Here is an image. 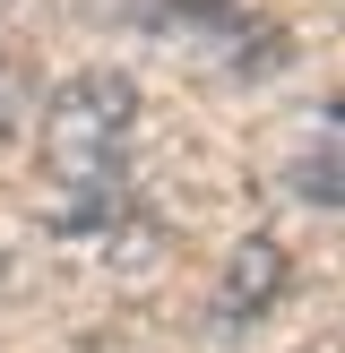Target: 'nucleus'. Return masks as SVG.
I'll return each instance as SVG.
<instances>
[{"label": "nucleus", "instance_id": "1", "mask_svg": "<svg viewBox=\"0 0 345 353\" xmlns=\"http://www.w3.org/2000/svg\"><path fill=\"white\" fill-rule=\"evenodd\" d=\"M130 130H138V86L121 78V69H78V78L52 86V103H43V164H52V181L78 199L69 216L112 207Z\"/></svg>", "mask_w": 345, "mask_h": 353}, {"label": "nucleus", "instance_id": "2", "mask_svg": "<svg viewBox=\"0 0 345 353\" xmlns=\"http://www.w3.org/2000/svg\"><path fill=\"white\" fill-rule=\"evenodd\" d=\"M285 241H268V233H250L233 259H224V285H216V319L224 327H250V319H268L276 310V293H285Z\"/></svg>", "mask_w": 345, "mask_h": 353}, {"label": "nucleus", "instance_id": "3", "mask_svg": "<svg viewBox=\"0 0 345 353\" xmlns=\"http://www.w3.org/2000/svg\"><path fill=\"white\" fill-rule=\"evenodd\" d=\"M293 190H302V199H319V207H337V130H319V147L293 164Z\"/></svg>", "mask_w": 345, "mask_h": 353}]
</instances>
